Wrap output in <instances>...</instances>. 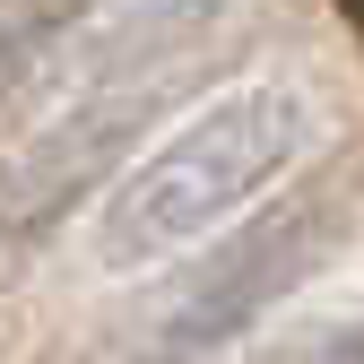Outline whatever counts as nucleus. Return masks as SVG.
<instances>
[{"mask_svg":"<svg viewBox=\"0 0 364 364\" xmlns=\"http://www.w3.org/2000/svg\"><path fill=\"white\" fill-rule=\"evenodd\" d=\"M225 0H87V9L53 35V61L61 78H122L173 43H191Z\"/></svg>","mask_w":364,"mask_h":364,"instance_id":"nucleus-2","label":"nucleus"},{"mask_svg":"<svg viewBox=\"0 0 364 364\" xmlns=\"http://www.w3.org/2000/svg\"><path fill=\"white\" fill-rule=\"evenodd\" d=\"M321 130V105L295 78H243L208 96L156 156H139L96 217V269L105 278H148V269L200 252L225 235L269 182H287Z\"/></svg>","mask_w":364,"mask_h":364,"instance_id":"nucleus-1","label":"nucleus"}]
</instances>
